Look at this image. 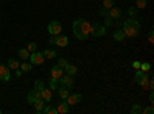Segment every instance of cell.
<instances>
[{"label":"cell","instance_id":"1","mask_svg":"<svg viewBox=\"0 0 154 114\" xmlns=\"http://www.w3.org/2000/svg\"><path fill=\"white\" fill-rule=\"evenodd\" d=\"M89 31H91V23L85 19H77L72 23V32L80 42H86L89 37Z\"/></svg>","mask_w":154,"mask_h":114},{"label":"cell","instance_id":"2","mask_svg":"<svg viewBox=\"0 0 154 114\" xmlns=\"http://www.w3.org/2000/svg\"><path fill=\"white\" fill-rule=\"evenodd\" d=\"M122 31L126 37H137L140 34V23L134 17H130L122 23Z\"/></svg>","mask_w":154,"mask_h":114},{"label":"cell","instance_id":"3","mask_svg":"<svg viewBox=\"0 0 154 114\" xmlns=\"http://www.w3.org/2000/svg\"><path fill=\"white\" fill-rule=\"evenodd\" d=\"M134 82L139 83L145 91H149V85H148V82H149V74H148V72H143V71H140V69H136Z\"/></svg>","mask_w":154,"mask_h":114},{"label":"cell","instance_id":"4","mask_svg":"<svg viewBox=\"0 0 154 114\" xmlns=\"http://www.w3.org/2000/svg\"><path fill=\"white\" fill-rule=\"evenodd\" d=\"M48 42H49L51 45H56V46H60V48H65V46H68L69 39H68L66 35H60V34H57V35H51Z\"/></svg>","mask_w":154,"mask_h":114},{"label":"cell","instance_id":"5","mask_svg":"<svg viewBox=\"0 0 154 114\" xmlns=\"http://www.w3.org/2000/svg\"><path fill=\"white\" fill-rule=\"evenodd\" d=\"M105 34H106V26H105V25H100V23L91 25V31H89V35H94V37H103Z\"/></svg>","mask_w":154,"mask_h":114},{"label":"cell","instance_id":"6","mask_svg":"<svg viewBox=\"0 0 154 114\" xmlns=\"http://www.w3.org/2000/svg\"><path fill=\"white\" fill-rule=\"evenodd\" d=\"M29 60H31V65H42V63L45 62V56L43 53H38V51H34L29 54Z\"/></svg>","mask_w":154,"mask_h":114},{"label":"cell","instance_id":"7","mask_svg":"<svg viewBox=\"0 0 154 114\" xmlns=\"http://www.w3.org/2000/svg\"><path fill=\"white\" fill-rule=\"evenodd\" d=\"M48 32H49L51 35L60 34V32H62V25H60V22H59V20L49 22V25H48Z\"/></svg>","mask_w":154,"mask_h":114},{"label":"cell","instance_id":"8","mask_svg":"<svg viewBox=\"0 0 154 114\" xmlns=\"http://www.w3.org/2000/svg\"><path fill=\"white\" fill-rule=\"evenodd\" d=\"M82 99H83V96H82L80 93H74V94H68V97H66L65 100H66V103L71 106V105L80 103V102H82Z\"/></svg>","mask_w":154,"mask_h":114},{"label":"cell","instance_id":"9","mask_svg":"<svg viewBox=\"0 0 154 114\" xmlns=\"http://www.w3.org/2000/svg\"><path fill=\"white\" fill-rule=\"evenodd\" d=\"M59 82L62 83V86H66V88H72L74 86V79H72V75H69V74H62V77L59 79Z\"/></svg>","mask_w":154,"mask_h":114},{"label":"cell","instance_id":"10","mask_svg":"<svg viewBox=\"0 0 154 114\" xmlns=\"http://www.w3.org/2000/svg\"><path fill=\"white\" fill-rule=\"evenodd\" d=\"M11 79V71L6 65H3V63H0V80L3 82H8Z\"/></svg>","mask_w":154,"mask_h":114},{"label":"cell","instance_id":"11","mask_svg":"<svg viewBox=\"0 0 154 114\" xmlns=\"http://www.w3.org/2000/svg\"><path fill=\"white\" fill-rule=\"evenodd\" d=\"M106 16L111 17L112 20H119V19L122 17V9L117 8V6H112L111 9H108V14H106Z\"/></svg>","mask_w":154,"mask_h":114},{"label":"cell","instance_id":"12","mask_svg":"<svg viewBox=\"0 0 154 114\" xmlns=\"http://www.w3.org/2000/svg\"><path fill=\"white\" fill-rule=\"evenodd\" d=\"M40 96H42V99L45 100L46 103H49V102H51V99H53V91H51L49 88L43 86L42 90H40Z\"/></svg>","mask_w":154,"mask_h":114},{"label":"cell","instance_id":"13","mask_svg":"<svg viewBox=\"0 0 154 114\" xmlns=\"http://www.w3.org/2000/svg\"><path fill=\"white\" fill-rule=\"evenodd\" d=\"M62 74H63V69L59 68L57 65H54L53 68H51V79H54V80L59 82V79L62 77Z\"/></svg>","mask_w":154,"mask_h":114},{"label":"cell","instance_id":"14","mask_svg":"<svg viewBox=\"0 0 154 114\" xmlns=\"http://www.w3.org/2000/svg\"><path fill=\"white\" fill-rule=\"evenodd\" d=\"M56 109H57V114H68L69 112V105L66 103V100H62Z\"/></svg>","mask_w":154,"mask_h":114},{"label":"cell","instance_id":"15","mask_svg":"<svg viewBox=\"0 0 154 114\" xmlns=\"http://www.w3.org/2000/svg\"><path fill=\"white\" fill-rule=\"evenodd\" d=\"M112 37H114L116 42H125L126 40V35H125V32L122 29H116L114 34H112Z\"/></svg>","mask_w":154,"mask_h":114},{"label":"cell","instance_id":"16","mask_svg":"<svg viewBox=\"0 0 154 114\" xmlns=\"http://www.w3.org/2000/svg\"><path fill=\"white\" fill-rule=\"evenodd\" d=\"M57 94H59V97L62 99V100H65L66 97H68V94H69V91H68V88L66 86H60V88H57Z\"/></svg>","mask_w":154,"mask_h":114},{"label":"cell","instance_id":"17","mask_svg":"<svg viewBox=\"0 0 154 114\" xmlns=\"http://www.w3.org/2000/svg\"><path fill=\"white\" fill-rule=\"evenodd\" d=\"M77 66L75 65H71V63H68V65L65 66V69H63V72H66V74H69V75H74V74H77Z\"/></svg>","mask_w":154,"mask_h":114},{"label":"cell","instance_id":"18","mask_svg":"<svg viewBox=\"0 0 154 114\" xmlns=\"http://www.w3.org/2000/svg\"><path fill=\"white\" fill-rule=\"evenodd\" d=\"M43 56H45V59H56L57 57V51L56 49H45Z\"/></svg>","mask_w":154,"mask_h":114},{"label":"cell","instance_id":"19","mask_svg":"<svg viewBox=\"0 0 154 114\" xmlns=\"http://www.w3.org/2000/svg\"><path fill=\"white\" fill-rule=\"evenodd\" d=\"M42 112H43V114H57V109H56L54 106H49V105L46 103V105L43 106Z\"/></svg>","mask_w":154,"mask_h":114},{"label":"cell","instance_id":"20","mask_svg":"<svg viewBox=\"0 0 154 114\" xmlns=\"http://www.w3.org/2000/svg\"><path fill=\"white\" fill-rule=\"evenodd\" d=\"M8 66H9V69H17V68L20 66V63H19V60H16V59H9V60H8Z\"/></svg>","mask_w":154,"mask_h":114},{"label":"cell","instance_id":"21","mask_svg":"<svg viewBox=\"0 0 154 114\" xmlns=\"http://www.w3.org/2000/svg\"><path fill=\"white\" fill-rule=\"evenodd\" d=\"M29 51H28V49H25V48H20L19 49V56L22 57V60H26V59H29Z\"/></svg>","mask_w":154,"mask_h":114},{"label":"cell","instance_id":"22","mask_svg":"<svg viewBox=\"0 0 154 114\" xmlns=\"http://www.w3.org/2000/svg\"><path fill=\"white\" fill-rule=\"evenodd\" d=\"M19 68L22 69V72H29L32 69V65H31V63H28V62H23Z\"/></svg>","mask_w":154,"mask_h":114},{"label":"cell","instance_id":"23","mask_svg":"<svg viewBox=\"0 0 154 114\" xmlns=\"http://www.w3.org/2000/svg\"><path fill=\"white\" fill-rule=\"evenodd\" d=\"M142 108H143V106H140L139 103H136V105L131 106L130 112H131V114H142Z\"/></svg>","mask_w":154,"mask_h":114},{"label":"cell","instance_id":"24","mask_svg":"<svg viewBox=\"0 0 154 114\" xmlns=\"http://www.w3.org/2000/svg\"><path fill=\"white\" fill-rule=\"evenodd\" d=\"M140 71H143V72H148L149 69H151V63H148V62H140V68H139Z\"/></svg>","mask_w":154,"mask_h":114},{"label":"cell","instance_id":"25","mask_svg":"<svg viewBox=\"0 0 154 114\" xmlns=\"http://www.w3.org/2000/svg\"><path fill=\"white\" fill-rule=\"evenodd\" d=\"M148 5V0H136V8L137 9H143Z\"/></svg>","mask_w":154,"mask_h":114},{"label":"cell","instance_id":"26","mask_svg":"<svg viewBox=\"0 0 154 114\" xmlns=\"http://www.w3.org/2000/svg\"><path fill=\"white\" fill-rule=\"evenodd\" d=\"M102 6H103V9H111L114 6V0H103V3H102Z\"/></svg>","mask_w":154,"mask_h":114},{"label":"cell","instance_id":"27","mask_svg":"<svg viewBox=\"0 0 154 114\" xmlns=\"http://www.w3.org/2000/svg\"><path fill=\"white\" fill-rule=\"evenodd\" d=\"M68 65V60L66 59H63V57H60L59 59V62H57V66L59 68H62V69H65V66Z\"/></svg>","mask_w":154,"mask_h":114},{"label":"cell","instance_id":"28","mask_svg":"<svg viewBox=\"0 0 154 114\" xmlns=\"http://www.w3.org/2000/svg\"><path fill=\"white\" fill-rule=\"evenodd\" d=\"M48 88H49L51 91H56L57 88H59V86H57V80H54V79H51V80H49V86H48Z\"/></svg>","mask_w":154,"mask_h":114},{"label":"cell","instance_id":"29","mask_svg":"<svg viewBox=\"0 0 154 114\" xmlns=\"http://www.w3.org/2000/svg\"><path fill=\"white\" fill-rule=\"evenodd\" d=\"M128 14H130V17H136L137 16V8L136 6H130L128 8Z\"/></svg>","mask_w":154,"mask_h":114},{"label":"cell","instance_id":"30","mask_svg":"<svg viewBox=\"0 0 154 114\" xmlns=\"http://www.w3.org/2000/svg\"><path fill=\"white\" fill-rule=\"evenodd\" d=\"M26 49H28L29 53H34V51H37V45H35L34 42H29V43H28V48H26Z\"/></svg>","mask_w":154,"mask_h":114},{"label":"cell","instance_id":"31","mask_svg":"<svg viewBox=\"0 0 154 114\" xmlns=\"http://www.w3.org/2000/svg\"><path fill=\"white\" fill-rule=\"evenodd\" d=\"M152 112H154L152 105H149V106H146V108H142V114H152Z\"/></svg>","mask_w":154,"mask_h":114},{"label":"cell","instance_id":"32","mask_svg":"<svg viewBox=\"0 0 154 114\" xmlns=\"http://www.w3.org/2000/svg\"><path fill=\"white\" fill-rule=\"evenodd\" d=\"M105 26H106V28H108V26H112V19L108 17V16H105Z\"/></svg>","mask_w":154,"mask_h":114},{"label":"cell","instance_id":"33","mask_svg":"<svg viewBox=\"0 0 154 114\" xmlns=\"http://www.w3.org/2000/svg\"><path fill=\"white\" fill-rule=\"evenodd\" d=\"M148 42H149V43H154V32H152V29H151L149 34H148Z\"/></svg>","mask_w":154,"mask_h":114},{"label":"cell","instance_id":"34","mask_svg":"<svg viewBox=\"0 0 154 114\" xmlns=\"http://www.w3.org/2000/svg\"><path fill=\"white\" fill-rule=\"evenodd\" d=\"M133 68H134V69H139V68H140V62H139V60H134V62H133Z\"/></svg>","mask_w":154,"mask_h":114},{"label":"cell","instance_id":"35","mask_svg":"<svg viewBox=\"0 0 154 114\" xmlns=\"http://www.w3.org/2000/svg\"><path fill=\"white\" fill-rule=\"evenodd\" d=\"M149 103L151 105L154 103V94H152V91H149Z\"/></svg>","mask_w":154,"mask_h":114},{"label":"cell","instance_id":"36","mask_svg":"<svg viewBox=\"0 0 154 114\" xmlns=\"http://www.w3.org/2000/svg\"><path fill=\"white\" fill-rule=\"evenodd\" d=\"M20 75H22V71H20V68H17L16 69V77H20Z\"/></svg>","mask_w":154,"mask_h":114},{"label":"cell","instance_id":"37","mask_svg":"<svg viewBox=\"0 0 154 114\" xmlns=\"http://www.w3.org/2000/svg\"><path fill=\"white\" fill-rule=\"evenodd\" d=\"M100 14H102V16H106V14H108V11L102 8V9H100Z\"/></svg>","mask_w":154,"mask_h":114},{"label":"cell","instance_id":"38","mask_svg":"<svg viewBox=\"0 0 154 114\" xmlns=\"http://www.w3.org/2000/svg\"><path fill=\"white\" fill-rule=\"evenodd\" d=\"M0 112H2V109H0Z\"/></svg>","mask_w":154,"mask_h":114}]
</instances>
